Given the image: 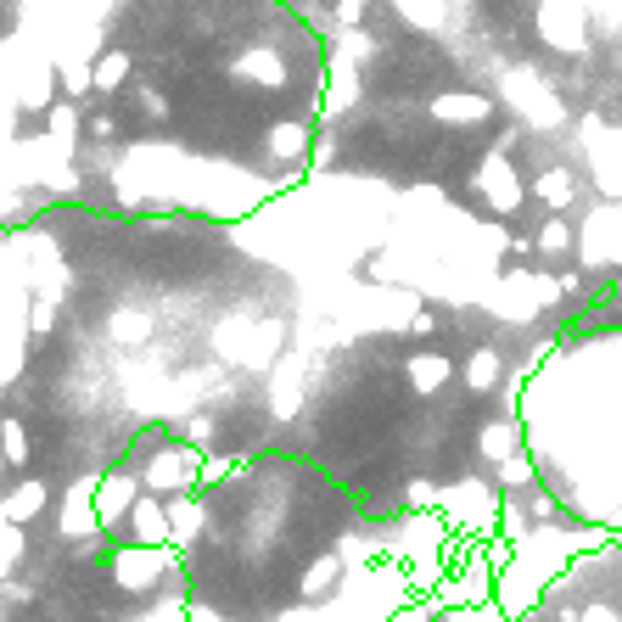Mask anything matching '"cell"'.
<instances>
[{
  "label": "cell",
  "instance_id": "cell-3",
  "mask_svg": "<svg viewBox=\"0 0 622 622\" xmlns=\"http://www.w3.org/2000/svg\"><path fill=\"white\" fill-rule=\"evenodd\" d=\"M421 622H622V538L578 550L527 606L505 611L494 600H443L426 594Z\"/></svg>",
  "mask_w": 622,
  "mask_h": 622
},
{
  "label": "cell",
  "instance_id": "cell-1",
  "mask_svg": "<svg viewBox=\"0 0 622 622\" xmlns=\"http://www.w3.org/2000/svg\"><path fill=\"white\" fill-rule=\"evenodd\" d=\"M180 566L191 622H393L426 594L488 600V561L443 522L382 516L281 443L213 471Z\"/></svg>",
  "mask_w": 622,
  "mask_h": 622
},
{
  "label": "cell",
  "instance_id": "cell-2",
  "mask_svg": "<svg viewBox=\"0 0 622 622\" xmlns=\"http://www.w3.org/2000/svg\"><path fill=\"white\" fill-rule=\"evenodd\" d=\"M522 460L488 544V600L527 606L578 550L622 538V331L572 326L522 376Z\"/></svg>",
  "mask_w": 622,
  "mask_h": 622
}]
</instances>
